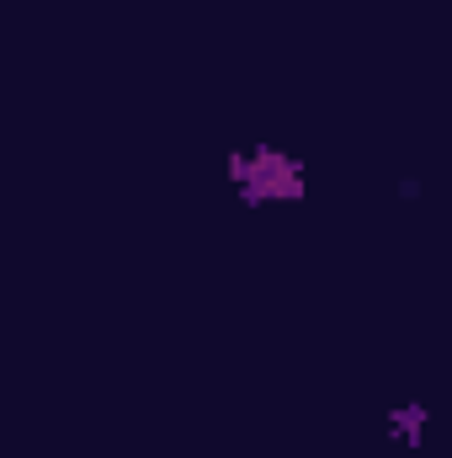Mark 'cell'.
I'll use <instances>...</instances> for the list:
<instances>
[{
  "label": "cell",
  "instance_id": "obj_1",
  "mask_svg": "<svg viewBox=\"0 0 452 458\" xmlns=\"http://www.w3.org/2000/svg\"><path fill=\"white\" fill-rule=\"evenodd\" d=\"M229 182L239 187V203L266 208V203H298L304 198V165L288 149L255 144V149H234L229 155Z\"/></svg>",
  "mask_w": 452,
  "mask_h": 458
},
{
  "label": "cell",
  "instance_id": "obj_2",
  "mask_svg": "<svg viewBox=\"0 0 452 458\" xmlns=\"http://www.w3.org/2000/svg\"><path fill=\"white\" fill-rule=\"evenodd\" d=\"M426 427H431L426 400H405V405L389 411V437H394L399 448H421V443H426Z\"/></svg>",
  "mask_w": 452,
  "mask_h": 458
},
{
  "label": "cell",
  "instance_id": "obj_3",
  "mask_svg": "<svg viewBox=\"0 0 452 458\" xmlns=\"http://www.w3.org/2000/svg\"><path fill=\"white\" fill-rule=\"evenodd\" d=\"M399 198H405V203H415V198H421V182H415V176H405V182H399Z\"/></svg>",
  "mask_w": 452,
  "mask_h": 458
}]
</instances>
